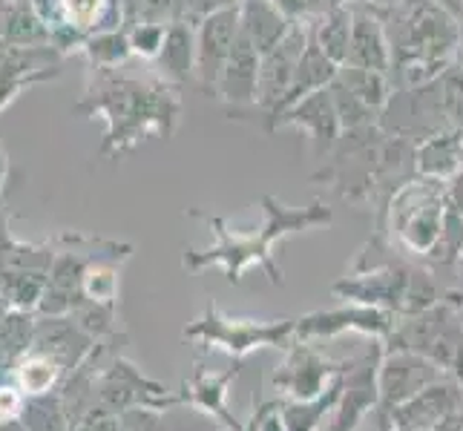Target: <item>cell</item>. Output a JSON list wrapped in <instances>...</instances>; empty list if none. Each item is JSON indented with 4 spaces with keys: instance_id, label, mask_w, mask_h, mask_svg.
Wrapping results in <instances>:
<instances>
[{
    "instance_id": "f1b7e54d",
    "label": "cell",
    "mask_w": 463,
    "mask_h": 431,
    "mask_svg": "<svg viewBox=\"0 0 463 431\" xmlns=\"http://www.w3.org/2000/svg\"><path fill=\"white\" fill-rule=\"evenodd\" d=\"M340 4H369V0H340Z\"/></svg>"
},
{
    "instance_id": "52a82bcc",
    "label": "cell",
    "mask_w": 463,
    "mask_h": 431,
    "mask_svg": "<svg viewBox=\"0 0 463 431\" xmlns=\"http://www.w3.org/2000/svg\"><path fill=\"white\" fill-rule=\"evenodd\" d=\"M242 29V4L222 6L202 18L196 32V78L207 95H216L219 78Z\"/></svg>"
},
{
    "instance_id": "8992f818",
    "label": "cell",
    "mask_w": 463,
    "mask_h": 431,
    "mask_svg": "<svg viewBox=\"0 0 463 431\" xmlns=\"http://www.w3.org/2000/svg\"><path fill=\"white\" fill-rule=\"evenodd\" d=\"M432 182H414L401 190V196L394 199V221L397 233L414 253H435L443 242V196L440 190L432 187Z\"/></svg>"
},
{
    "instance_id": "30bf717a",
    "label": "cell",
    "mask_w": 463,
    "mask_h": 431,
    "mask_svg": "<svg viewBox=\"0 0 463 431\" xmlns=\"http://www.w3.org/2000/svg\"><path fill=\"white\" fill-rule=\"evenodd\" d=\"M311 43L308 29L302 26V21H294L288 35H285L274 50L262 55L260 63V95H257V104L268 109V116L274 113L279 107V101L288 95L291 84H294V75L302 55H306Z\"/></svg>"
},
{
    "instance_id": "9c48e42d",
    "label": "cell",
    "mask_w": 463,
    "mask_h": 431,
    "mask_svg": "<svg viewBox=\"0 0 463 431\" xmlns=\"http://www.w3.org/2000/svg\"><path fill=\"white\" fill-rule=\"evenodd\" d=\"M61 52L52 46H12L0 41V109L9 107L21 92L55 78Z\"/></svg>"
},
{
    "instance_id": "5b68a950",
    "label": "cell",
    "mask_w": 463,
    "mask_h": 431,
    "mask_svg": "<svg viewBox=\"0 0 463 431\" xmlns=\"http://www.w3.org/2000/svg\"><path fill=\"white\" fill-rule=\"evenodd\" d=\"M297 333V323L279 319V323H257V319H231L216 308L207 311L199 325L190 328V337L207 345L225 348L233 360H242L257 348H288Z\"/></svg>"
},
{
    "instance_id": "e0dca14e",
    "label": "cell",
    "mask_w": 463,
    "mask_h": 431,
    "mask_svg": "<svg viewBox=\"0 0 463 431\" xmlns=\"http://www.w3.org/2000/svg\"><path fill=\"white\" fill-rule=\"evenodd\" d=\"M294 18L285 12L277 0H245L242 4V32L257 46L260 55L270 52L288 35Z\"/></svg>"
},
{
    "instance_id": "9a60e30c",
    "label": "cell",
    "mask_w": 463,
    "mask_h": 431,
    "mask_svg": "<svg viewBox=\"0 0 463 431\" xmlns=\"http://www.w3.org/2000/svg\"><path fill=\"white\" fill-rule=\"evenodd\" d=\"M260 63L262 55L257 46L250 43V38L239 29V38L233 43V52L225 63V72L219 78V87H216V98L228 101V104H239V107H248V104H257V95H260Z\"/></svg>"
},
{
    "instance_id": "8fae6325",
    "label": "cell",
    "mask_w": 463,
    "mask_h": 431,
    "mask_svg": "<svg viewBox=\"0 0 463 431\" xmlns=\"http://www.w3.org/2000/svg\"><path fill=\"white\" fill-rule=\"evenodd\" d=\"M377 360H380V351L374 348L365 360H351L345 362V371H343V391H340V408L334 414V423L328 431H354L357 423L365 417L377 403V394H380V379H377Z\"/></svg>"
},
{
    "instance_id": "603a6c76",
    "label": "cell",
    "mask_w": 463,
    "mask_h": 431,
    "mask_svg": "<svg viewBox=\"0 0 463 431\" xmlns=\"http://www.w3.org/2000/svg\"><path fill=\"white\" fill-rule=\"evenodd\" d=\"M81 55L90 61V70H116L118 63L133 55V46L127 38V29H107L84 41Z\"/></svg>"
},
{
    "instance_id": "7c38bea8",
    "label": "cell",
    "mask_w": 463,
    "mask_h": 431,
    "mask_svg": "<svg viewBox=\"0 0 463 431\" xmlns=\"http://www.w3.org/2000/svg\"><path fill=\"white\" fill-rule=\"evenodd\" d=\"M440 379V365L426 360L414 351H394L380 369V394L389 408H397Z\"/></svg>"
},
{
    "instance_id": "484cf974",
    "label": "cell",
    "mask_w": 463,
    "mask_h": 431,
    "mask_svg": "<svg viewBox=\"0 0 463 431\" xmlns=\"http://www.w3.org/2000/svg\"><path fill=\"white\" fill-rule=\"evenodd\" d=\"M432 4H438L443 12H449L455 21L463 23V0H432Z\"/></svg>"
},
{
    "instance_id": "3957f363",
    "label": "cell",
    "mask_w": 463,
    "mask_h": 431,
    "mask_svg": "<svg viewBox=\"0 0 463 431\" xmlns=\"http://www.w3.org/2000/svg\"><path fill=\"white\" fill-rule=\"evenodd\" d=\"M458 305L460 296L455 302L440 299L432 308L394 325L389 333L392 348L414 351V354L432 360L440 369H449L463 379V328L458 323Z\"/></svg>"
},
{
    "instance_id": "d4e9b609",
    "label": "cell",
    "mask_w": 463,
    "mask_h": 431,
    "mask_svg": "<svg viewBox=\"0 0 463 431\" xmlns=\"http://www.w3.org/2000/svg\"><path fill=\"white\" fill-rule=\"evenodd\" d=\"M165 35H167L165 23L141 21V23H133L130 29H127V38H130L133 52L141 58H158V52H162V46H165Z\"/></svg>"
},
{
    "instance_id": "2e32d148",
    "label": "cell",
    "mask_w": 463,
    "mask_h": 431,
    "mask_svg": "<svg viewBox=\"0 0 463 431\" xmlns=\"http://www.w3.org/2000/svg\"><path fill=\"white\" fill-rule=\"evenodd\" d=\"M345 67L374 70V72H386L389 75V70H392V43H389L386 26H383L380 14L365 12V9L354 12Z\"/></svg>"
},
{
    "instance_id": "44dd1931",
    "label": "cell",
    "mask_w": 463,
    "mask_h": 431,
    "mask_svg": "<svg viewBox=\"0 0 463 431\" xmlns=\"http://www.w3.org/2000/svg\"><path fill=\"white\" fill-rule=\"evenodd\" d=\"M351 23H354V12L345 4H334L319 14V23L314 29V43L323 50L334 63H345L348 43H351Z\"/></svg>"
},
{
    "instance_id": "5bb4252c",
    "label": "cell",
    "mask_w": 463,
    "mask_h": 431,
    "mask_svg": "<svg viewBox=\"0 0 463 431\" xmlns=\"http://www.w3.org/2000/svg\"><path fill=\"white\" fill-rule=\"evenodd\" d=\"M340 331H365L374 337H389L394 331V314L372 305H351L345 311L311 314L297 323V337H331Z\"/></svg>"
},
{
    "instance_id": "83f0119b",
    "label": "cell",
    "mask_w": 463,
    "mask_h": 431,
    "mask_svg": "<svg viewBox=\"0 0 463 431\" xmlns=\"http://www.w3.org/2000/svg\"><path fill=\"white\" fill-rule=\"evenodd\" d=\"M458 61H460V67H463V38H460V46H458Z\"/></svg>"
},
{
    "instance_id": "cb8c5ba5",
    "label": "cell",
    "mask_w": 463,
    "mask_h": 431,
    "mask_svg": "<svg viewBox=\"0 0 463 431\" xmlns=\"http://www.w3.org/2000/svg\"><path fill=\"white\" fill-rule=\"evenodd\" d=\"M236 374H239V369L233 365V369H228L225 374H219V377H202L199 382H196V403L202 406V408H207V411H213L216 417L225 423L228 428H233V431H245L242 426L236 423V417H231L228 414V408H225V394H228V382L231 379H236Z\"/></svg>"
},
{
    "instance_id": "ac0fdd59",
    "label": "cell",
    "mask_w": 463,
    "mask_h": 431,
    "mask_svg": "<svg viewBox=\"0 0 463 431\" xmlns=\"http://www.w3.org/2000/svg\"><path fill=\"white\" fill-rule=\"evenodd\" d=\"M0 41L12 46H52V32L32 0H0Z\"/></svg>"
},
{
    "instance_id": "7402d4cb",
    "label": "cell",
    "mask_w": 463,
    "mask_h": 431,
    "mask_svg": "<svg viewBox=\"0 0 463 431\" xmlns=\"http://www.w3.org/2000/svg\"><path fill=\"white\" fill-rule=\"evenodd\" d=\"M337 84L345 87L354 98H360L369 109H374L377 116H383V109L392 101V87H389V75L386 72H374V70H357V67H340L337 72Z\"/></svg>"
},
{
    "instance_id": "4fadbf2b",
    "label": "cell",
    "mask_w": 463,
    "mask_h": 431,
    "mask_svg": "<svg viewBox=\"0 0 463 431\" xmlns=\"http://www.w3.org/2000/svg\"><path fill=\"white\" fill-rule=\"evenodd\" d=\"M277 126H297V130L308 133L319 150H331L334 141L340 136V116L337 107H334V95L331 87H323L311 92L308 98H302L299 104H294L288 113H282L279 118L270 121V130Z\"/></svg>"
},
{
    "instance_id": "ba28073f",
    "label": "cell",
    "mask_w": 463,
    "mask_h": 431,
    "mask_svg": "<svg viewBox=\"0 0 463 431\" xmlns=\"http://www.w3.org/2000/svg\"><path fill=\"white\" fill-rule=\"evenodd\" d=\"M343 369L345 362L337 365L326 360L308 342H291L288 357H285V362L274 374V386L279 394L291 397L294 403H306L326 394L334 386V379L343 374Z\"/></svg>"
},
{
    "instance_id": "277c9868",
    "label": "cell",
    "mask_w": 463,
    "mask_h": 431,
    "mask_svg": "<svg viewBox=\"0 0 463 431\" xmlns=\"http://www.w3.org/2000/svg\"><path fill=\"white\" fill-rule=\"evenodd\" d=\"M334 291L360 302V305L383 308L389 314H420L440 302L438 285L429 279V274L403 265H389L386 270H374V274L345 279L334 285Z\"/></svg>"
},
{
    "instance_id": "ffe728a7",
    "label": "cell",
    "mask_w": 463,
    "mask_h": 431,
    "mask_svg": "<svg viewBox=\"0 0 463 431\" xmlns=\"http://www.w3.org/2000/svg\"><path fill=\"white\" fill-rule=\"evenodd\" d=\"M158 63H162V70L173 81H187L196 72V35L187 21H175L167 26Z\"/></svg>"
},
{
    "instance_id": "4316f807",
    "label": "cell",
    "mask_w": 463,
    "mask_h": 431,
    "mask_svg": "<svg viewBox=\"0 0 463 431\" xmlns=\"http://www.w3.org/2000/svg\"><path fill=\"white\" fill-rule=\"evenodd\" d=\"M6 167H9V158L4 150H0V187H4V179H6Z\"/></svg>"
},
{
    "instance_id": "6da1fadb",
    "label": "cell",
    "mask_w": 463,
    "mask_h": 431,
    "mask_svg": "<svg viewBox=\"0 0 463 431\" xmlns=\"http://www.w3.org/2000/svg\"><path fill=\"white\" fill-rule=\"evenodd\" d=\"M90 89L75 104V113L99 116L107 121V136L101 141V158H118L136 144L158 133L170 138L182 116L179 89L170 81L141 84L136 78L116 75L113 70H92Z\"/></svg>"
},
{
    "instance_id": "d6986e66",
    "label": "cell",
    "mask_w": 463,
    "mask_h": 431,
    "mask_svg": "<svg viewBox=\"0 0 463 431\" xmlns=\"http://www.w3.org/2000/svg\"><path fill=\"white\" fill-rule=\"evenodd\" d=\"M463 167V138L458 133H435L420 147H414V170L426 179H449Z\"/></svg>"
},
{
    "instance_id": "7a4b0ae2",
    "label": "cell",
    "mask_w": 463,
    "mask_h": 431,
    "mask_svg": "<svg viewBox=\"0 0 463 431\" xmlns=\"http://www.w3.org/2000/svg\"><path fill=\"white\" fill-rule=\"evenodd\" d=\"M265 228L260 233H231L225 228V221L216 219V216H202L207 225H211L219 236V245L207 253H190V267H204V265H222L231 282H239L242 274L250 265H262L268 270V276L274 285H282V270L274 265L270 259V248H274L277 239L297 233V230H306V228H317V225H328L331 221V211L323 204H311V207H302V211H291V207H282L277 199L265 196Z\"/></svg>"
}]
</instances>
